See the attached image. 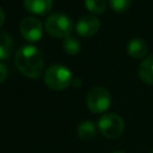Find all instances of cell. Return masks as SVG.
<instances>
[{
    "label": "cell",
    "mask_w": 153,
    "mask_h": 153,
    "mask_svg": "<svg viewBox=\"0 0 153 153\" xmlns=\"http://www.w3.org/2000/svg\"><path fill=\"white\" fill-rule=\"evenodd\" d=\"M151 153H153V149H152V152H151Z\"/></svg>",
    "instance_id": "d6986e66"
},
{
    "label": "cell",
    "mask_w": 153,
    "mask_h": 153,
    "mask_svg": "<svg viewBox=\"0 0 153 153\" xmlns=\"http://www.w3.org/2000/svg\"><path fill=\"white\" fill-rule=\"evenodd\" d=\"M94 135H96V127L91 121H82L78 126V136L81 140L84 141L92 140Z\"/></svg>",
    "instance_id": "7c38bea8"
},
{
    "label": "cell",
    "mask_w": 153,
    "mask_h": 153,
    "mask_svg": "<svg viewBox=\"0 0 153 153\" xmlns=\"http://www.w3.org/2000/svg\"><path fill=\"white\" fill-rule=\"evenodd\" d=\"M19 30L22 36L27 42H37L43 35V26L41 20L35 17H25L20 20Z\"/></svg>",
    "instance_id": "8992f818"
},
{
    "label": "cell",
    "mask_w": 153,
    "mask_h": 153,
    "mask_svg": "<svg viewBox=\"0 0 153 153\" xmlns=\"http://www.w3.org/2000/svg\"><path fill=\"white\" fill-rule=\"evenodd\" d=\"M81 49L80 42L72 36H68L65 38L63 41V50L68 54V55H76Z\"/></svg>",
    "instance_id": "4fadbf2b"
},
{
    "label": "cell",
    "mask_w": 153,
    "mask_h": 153,
    "mask_svg": "<svg viewBox=\"0 0 153 153\" xmlns=\"http://www.w3.org/2000/svg\"><path fill=\"white\" fill-rule=\"evenodd\" d=\"M85 7L92 14H102L106 8L105 0H85Z\"/></svg>",
    "instance_id": "5bb4252c"
},
{
    "label": "cell",
    "mask_w": 153,
    "mask_h": 153,
    "mask_svg": "<svg viewBox=\"0 0 153 153\" xmlns=\"http://www.w3.org/2000/svg\"><path fill=\"white\" fill-rule=\"evenodd\" d=\"M7 78V67L5 66V63L0 62V84L4 82Z\"/></svg>",
    "instance_id": "2e32d148"
},
{
    "label": "cell",
    "mask_w": 153,
    "mask_h": 153,
    "mask_svg": "<svg viewBox=\"0 0 153 153\" xmlns=\"http://www.w3.org/2000/svg\"><path fill=\"white\" fill-rule=\"evenodd\" d=\"M14 62L19 72L31 79H37L43 74L44 60L35 45L27 44L20 47L14 56Z\"/></svg>",
    "instance_id": "6da1fadb"
},
{
    "label": "cell",
    "mask_w": 153,
    "mask_h": 153,
    "mask_svg": "<svg viewBox=\"0 0 153 153\" xmlns=\"http://www.w3.org/2000/svg\"><path fill=\"white\" fill-rule=\"evenodd\" d=\"M4 22H5V12H4V10L0 7V27H1V25L4 24Z\"/></svg>",
    "instance_id": "e0dca14e"
},
{
    "label": "cell",
    "mask_w": 153,
    "mask_h": 153,
    "mask_svg": "<svg viewBox=\"0 0 153 153\" xmlns=\"http://www.w3.org/2000/svg\"><path fill=\"white\" fill-rule=\"evenodd\" d=\"M13 49L12 37L4 31H0V60H6L10 57Z\"/></svg>",
    "instance_id": "8fae6325"
},
{
    "label": "cell",
    "mask_w": 153,
    "mask_h": 153,
    "mask_svg": "<svg viewBox=\"0 0 153 153\" xmlns=\"http://www.w3.org/2000/svg\"><path fill=\"white\" fill-rule=\"evenodd\" d=\"M127 53L134 59H142L148 53V44L142 38H133L127 44Z\"/></svg>",
    "instance_id": "9c48e42d"
},
{
    "label": "cell",
    "mask_w": 153,
    "mask_h": 153,
    "mask_svg": "<svg viewBox=\"0 0 153 153\" xmlns=\"http://www.w3.org/2000/svg\"><path fill=\"white\" fill-rule=\"evenodd\" d=\"M98 130L106 139H116L124 130V122L116 114H105L98 120Z\"/></svg>",
    "instance_id": "5b68a950"
},
{
    "label": "cell",
    "mask_w": 153,
    "mask_h": 153,
    "mask_svg": "<svg viewBox=\"0 0 153 153\" xmlns=\"http://www.w3.org/2000/svg\"><path fill=\"white\" fill-rule=\"evenodd\" d=\"M86 105L88 110L94 114L105 112L111 105V94L102 86L93 87L86 96Z\"/></svg>",
    "instance_id": "277c9868"
},
{
    "label": "cell",
    "mask_w": 153,
    "mask_h": 153,
    "mask_svg": "<svg viewBox=\"0 0 153 153\" xmlns=\"http://www.w3.org/2000/svg\"><path fill=\"white\" fill-rule=\"evenodd\" d=\"M44 82L54 91H62L73 82V75L66 66L54 65L44 72Z\"/></svg>",
    "instance_id": "7a4b0ae2"
},
{
    "label": "cell",
    "mask_w": 153,
    "mask_h": 153,
    "mask_svg": "<svg viewBox=\"0 0 153 153\" xmlns=\"http://www.w3.org/2000/svg\"><path fill=\"white\" fill-rule=\"evenodd\" d=\"M139 78L148 85H153V56L146 57L137 68Z\"/></svg>",
    "instance_id": "30bf717a"
},
{
    "label": "cell",
    "mask_w": 153,
    "mask_h": 153,
    "mask_svg": "<svg viewBox=\"0 0 153 153\" xmlns=\"http://www.w3.org/2000/svg\"><path fill=\"white\" fill-rule=\"evenodd\" d=\"M112 153H124V152H121V151H115V152H112Z\"/></svg>",
    "instance_id": "ac0fdd59"
},
{
    "label": "cell",
    "mask_w": 153,
    "mask_h": 153,
    "mask_svg": "<svg viewBox=\"0 0 153 153\" xmlns=\"http://www.w3.org/2000/svg\"><path fill=\"white\" fill-rule=\"evenodd\" d=\"M108 2L110 7L117 13H124L131 5V0H108Z\"/></svg>",
    "instance_id": "9a60e30c"
},
{
    "label": "cell",
    "mask_w": 153,
    "mask_h": 153,
    "mask_svg": "<svg viewBox=\"0 0 153 153\" xmlns=\"http://www.w3.org/2000/svg\"><path fill=\"white\" fill-rule=\"evenodd\" d=\"M25 10L36 16H45L53 7V0H23Z\"/></svg>",
    "instance_id": "ba28073f"
},
{
    "label": "cell",
    "mask_w": 153,
    "mask_h": 153,
    "mask_svg": "<svg viewBox=\"0 0 153 153\" xmlns=\"http://www.w3.org/2000/svg\"><path fill=\"white\" fill-rule=\"evenodd\" d=\"M45 31L56 38H66L71 36V32L73 30V20L66 14V13H53L50 14L44 23Z\"/></svg>",
    "instance_id": "3957f363"
},
{
    "label": "cell",
    "mask_w": 153,
    "mask_h": 153,
    "mask_svg": "<svg viewBox=\"0 0 153 153\" xmlns=\"http://www.w3.org/2000/svg\"><path fill=\"white\" fill-rule=\"evenodd\" d=\"M99 27H100L99 19L92 14L82 16L78 20L76 26H75L76 32L82 37H91V36L96 35L98 32Z\"/></svg>",
    "instance_id": "52a82bcc"
}]
</instances>
